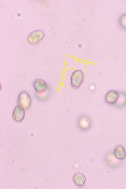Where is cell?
<instances>
[{"label":"cell","mask_w":126,"mask_h":189,"mask_svg":"<svg viewBox=\"0 0 126 189\" xmlns=\"http://www.w3.org/2000/svg\"><path fill=\"white\" fill-rule=\"evenodd\" d=\"M84 75L81 69L75 70L72 73L70 78L71 87L74 89H79L83 81Z\"/></svg>","instance_id":"obj_1"},{"label":"cell","mask_w":126,"mask_h":189,"mask_svg":"<svg viewBox=\"0 0 126 189\" xmlns=\"http://www.w3.org/2000/svg\"><path fill=\"white\" fill-rule=\"evenodd\" d=\"M17 102L18 104L25 110H27L30 107L32 101L29 94L26 91H23L20 93L18 96Z\"/></svg>","instance_id":"obj_2"},{"label":"cell","mask_w":126,"mask_h":189,"mask_svg":"<svg viewBox=\"0 0 126 189\" xmlns=\"http://www.w3.org/2000/svg\"><path fill=\"white\" fill-rule=\"evenodd\" d=\"M77 124L78 127L82 131H87L92 126V122L90 119L85 115H82L78 118Z\"/></svg>","instance_id":"obj_3"},{"label":"cell","mask_w":126,"mask_h":189,"mask_svg":"<svg viewBox=\"0 0 126 189\" xmlns=\"http://www.w3.org/2000/svg\"><path fill=\"white\" fill-rule=\"evenodd\" d=\"M120 96L119 93L117 91L112 90L109 91L106 93L105 100L108 104L110 105L116 104Z\"/></svg>","instance_id":"obj_4"},{"label":"cell","mask_w":126,"mask_h":189,"mask_svg":"<svg viewBox=\"0 0 126 189\" xmlns=\"http://www.w3.org/2000/svg\"><path fill=\"white\" fill-rule=\"evenodd\" d=\"M25 116L24 109L21 106L18 105L14 108L12 116L13 119L17 122H21Z\"/></svg>","instance_id":"obj_5"},{"label":"cell","mask_w":126,"mask_h":189,"mask_svg":"<svg viewBox=\"0 0 126 189\" xmlns=\"http://www.w3.org/2000/svg\"><path fill=\"white\" fill-rule=\"evenodd\" d=\"M44 33L41 30H38L32 32L29 35L28 38L29 42L32 44L37 43L44 37Z\"/></svg>","instance_id":"obj_6"},{"label":"cell","mask_w":126,"mask_h":189,"mask_svg":"<svg viewBox=\"0 0 126 189\" xmlns=\"http://www.w3.org/2000/svg\"><path fill=\"white\" fill-rule=\"evenodd\" d=\"M33 86L37 92L41 93L49 89L46 82L43 80L37 79L34 81Z\"/></svg>","instance_id":"obj_7"},{"label":"cell","mask_w":126,"mask_h":189,"mask_svg":"<svg viewBox=\"0 0 126 189\" xmlns=\"http://www.w3.org/2000/svg\"><path fill=\"white\" fill-rule=\"evenodd\" d=\"M73 181L75 184L77 186L81 187L85 184L86 178L85 175L82 173L78 172L74 175Z\"/></svg>","instance_id":"obj_8"},{"label":"cell","mask_w":126,"mask_h":189,"mask_svg":"<svg viewBox=\"0 0 126 189\" xmlns=\"http://www.w3.org/2000/svg\"><path fill=\"white\" fill-rule=\"evenodd\" d=\"M115 155L117 159H122L124 158L125 153L123 147L121 146H117L115 151Z\"/></svg>","instance_id":"obj_9"},{"label":"cell","mask_w":126,"mask_h":189,"mask_svg":"<svg viewBox=\"0 0 126 189\" xmlns=\"http://www.w3.org/2000/svg\"><path fill=\"white\" fill-rule=\"evenodd\" d=\"M50 91L48 89L41 93L36 92V95L37 98L41 101H44L49 97L50 94Z\"/></svg>","instance_id":"obj_10"},{"label":"cell","mask_w":126,"mask_h":189,"mask_svg":"<svg viewBox=\"0 0 126 189\" xmlns=\"http://www.w3.org/2000/svg\"><path fill=\"white\" fill-rule=\"evenodd\" d=\"M119 24L120 26L125 29H126V14L122 15L119 20Z\"/></svg>","instance_id":"obj_11"}]
</instances>
